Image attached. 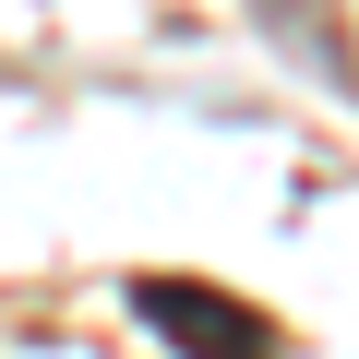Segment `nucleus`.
Returning <instances> with one entry per match:
<instances>
[{
	"label": "nucleus",
	"instance_id": "1",
	"mask_svg": "<svg viewBox=\"0 0 359 359\" xmlns=\"http://www.w3.org/2000/svg\"><path fill=\"white\" fill-rule=\"evenodd\" d=\"M132 311L168 359H276V323L252 299L204 287V276H132Z\"/></svg>",
	"mask_w": 359,
	"mask_h": 359
}]
</instances>
